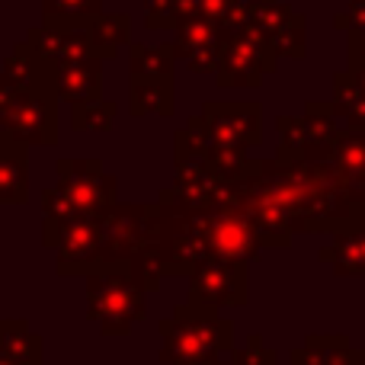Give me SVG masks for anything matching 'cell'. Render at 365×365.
<instances>
[{
  "label": "cell",
  "mask_w": 365,
  "mask_h": 365,
  "mask_svg": "<svg viewBox=\"0 0 365 365\" xmlns=\"http://www.w3.org/2000/svg\"><path fill=\"white\" fill-rule=\"evenodd\" d=\"M212 199L237 208L266 247H289L292 234H336L365 218V182L317 160H250L237 180H221Z\"/></svg>",
  "instance_id": "1"
},
{
  "label": "cell",
  "mask_w": 365,
  "mask_h": 365,
  "mask_svg": "<svg viewBox=\"0 0 365 365\" xmlns=\"http://www.w3.org/2000/svg\"><path fill=\"white\" fill-rule=\"evenodd\" d=\"M160 362L164 365H215L234 353V324L218 317L215 308L180 304L167 321H160Z\"/></svg>",
  "instance_id": "2"
},
{
  "label": "cell",
  "mask_w": 365,
  "mask_h": 365,
  "mask_svg": "<svg viewBox=\"0 0 365 365\" xmlns=\"http://www.w3.org/2000/svg\"><path fill=\"white\" fill-rule=\"evenodd\" d=\"M148 285L132 266H106L87 276V314L106 336H125L145 317Z\"/></svg>",
  "instance_id": "3"
},
{
  "label": "cell",
  "mask_w": 365,
  "mask_h": 365,
  "mask_svg": "<svg viewBox=\"0 0 365 365\" xmlns=\"http://www.w3.org/2000/svg\"><path fill=\"white\" fill-rule=\"evenodd\" d=\"M115 205V177L100 160H58V186L42 192L45 218H81Z\"/></svg>",
  "instance_id": "4"
},
{
  "label": "cell",
  "mask_w": 365,
  "mask_h": 365,
  "mask_svg": "<svg viewBox=\"0 0 365 365\" xmlns=\"http://www.w3.org/2000/svg\"><path fill=\"white\" fill-rule=\"evenodd\" d=\"M279 64V55L250 29V26H237V29L225 32L221 42V64L215 71V83L218 87H259L266 74H272Z\"/></svg>",
  "instance_id": "5"
},
{
  "label": "cell",
  "mask_w": 365,
  "mask_h": 365,
  "mask_svg": "<svg viewBox=\"0 0 365 365\" xmlns=\"http://www.w3.org/2000/svg\"><path fill=\"white\" fill-rule=\"evenodd\" d=\"M19 145H58V93L48 87H26L16 90L10 113H6L4 132Z\"/></svg>",
  "instance_id": "6"
},
{
  "label": "cell",
  "mask_w": 365,
  "mask_h": 365,
  "mask_svg": "<svg viewBox=\"0 0 365 365\" xmlns=\"http://www.w3.org/2000/svg\"><path fill=\"white\" fill-rule=\"evenodd\" d=\"M208 148L250 151L263 145V106L259 103H205L199 113Z\"/></svg>",
  "instance_id": "7"
},
{
  "label": "cell",
  "mask_w": 365,
  "mask_h": 365,
  "mask_svg": "<svg viewBox=\"0 0 365 365\" xmlns=\"http://www.w3.org/2000/svg\"><path fill=\"white\" fill-rule=\"evenodd\" d=\"M189 302L202 308H240L247 304L244 263H205L189 276Z\"/></svg>",
  "instance_id": "8"
},
{
  "label": "cell",
  "mask_w": 365,
  "mask_h": 365,
  "mask_svg": "<svg viewBox=\"0 0 365 365\" xmlns=\"http://www.w3.org/2000/svg\"><path fill=\"white\" fill-rule=\"evenodd\" d=\"M0 74H4L16 90H26V87H48V90H55L58 64L51 61V58H45L36 45L16 42L10 55L4 58V64H0Z\"/></svg>",
  "instance_id": "9"
},
{
  "label": "cell",
  "mask_w": 365,
  "mask_h": 365,
  "mask_svg": "<svg viewBox=\"0 0 365 365\" xmlns=\"http://www.w3.org/2000/svg\"><path fill=\"white\" fill-rule=\"evenodd\" d=\"M55 93L58 100L71 103V106L103 100V58H83V61L58 64Z\"/></svg>",
  "instance_id": "10"
},
{
  "label": "cell",
  "mask_w": 365,
  "mask_h": 365,
  "mask_svg": "<svg viewBox=\"0 0 365 365\" xmlns=\"http://www.w3.org/2000/svg\"><path fill=\"white\" fill-rule=\"evenodd\" d=\"M29 199V148L0 135V205Z\"/></svg>",
  "instance_id": "11"
},
{
  "label": "cell",
  "mask_w": 365,
  "mask_h": 365,
  "mask_svg": "<svg viewBox=\"0 0 365 365\" xmlns=\"http://www.w3.org/2000/svg\"><path fill=\"white\" fill-rule=\"evenodd\" d=\"M321 263L334 266L336 276H365V218L334 234L330 244L321 247Z\"/></svg>",
  "instance_id": "12"
},
{
  "label": "cell",
  "mask_w": 365,
  "mask_h": 365,
  "mask_svg": "<svg viewBox=\"0 0 365 365\" xmlns=\"http://www.w3.org/2000/svg\"><path fill=\"white\" fill-rule=\"evenodd\" d=\"M173 109H177V87H173V81H132V87H128V113L135 119L173 115Z\"/></svg>",
  "instance_id": "13"
},
{
  "label": "cell",
  "mask_w": 365,
  "mask_h": 365,
  "mask_svg": "<svg viewBox=\"0 0 365 365\" xmlns=\"http://www.w3.org/2000/svg\"><path fill=\"white\" fill-rule=\"evenodd\" d=\"M128 48H132V55H128L132 81H173V61H177L173 42H164V45L132 42Z\"/></svg>",
  "instance_id": "14"
},
{
  "label": "cell",
  "mask_w": 365,
  "mask_h": 365,
  "mask_svg": "<svg viewBox=\"0 0 365 365\" xmlns=\"http://www.w3.org/2000/svg\"><path fill=\"white\" fill-rule=\"evenodd\" d=\"M221 42H225V26L212 23L205 16H186L173 29V51H177V58H182V61H189L192 55L215 48Z\"/></svg>",
  "instance_id": "15"
},
{
  "label": "cell",
  "mask_w": 365,
  "mask_h": 365,
  "mask_svg": "<svg viewBox=\"0 0 365 365\" xmlns=\"http://www.w3.org/2000/svg\"><path fill=\"white\" fill-rule=\"evenodd\" d=\"M0 349L16 365H42V340L26 321H0Z\"/></svg>",
  "instance_id": "16"
},
{
  "label": "cell",
  "mask_w": 365,
  "mask_h": 365,
  "mask_svg": "<svg viewBox=\"0 0 365 365\" xmlns=\"http://www.w3.org/2000/svg\"><path fill=\"white\" fill-rule=\"evenodd\" d=\"M295 13H298L295 6L282 4V0H250V4H247V26L269 45L272 38L292 23Z\"/></svg>",
  "instance_id": "17"
},
{
  "label": "cell",
  "mask_w": 365,
  "mask_h": 365,
  "mask_svg": "<svg viewBox=\"0 0 365 365\" xmlns=\"http://www.w3.org/2000/svg\"><path fill=\"white\" fill-rule=\"evenodd\" d=\"M334 109L346 128H365V90L353 77V71H343L334 77Z\"/></svg>",
  "instance_id": "18"
},
{
  "label": "cell",
  "mask_w": 365,
  "mask_h": 365,
  "mask_svg": "<svg viewBox=\"0 0 365 365\" xmlns=\"http://www.w3.org/2000/svg\"><path fill=\"white\" fill-rule=\"evenodd\" d=\"M349 349V336L343 334H311L304 346L292 353V365H336Z\"/></svg>",
  "instance_id": "19"
},
{
  "label": "cell",
  "mask_w": 365,
  "mask_h": 365,
  "mask_svg": "<svg viewBox=\"0 0 365 365\" xmlns=\"http://www.w3.org/2000/svg\"><path fill=\"white\" fill-rule=\"evenodd\" d=\"M90 32H93L96 45L115 58L122 45H132V16L128 13H100L90 19Z\"/></svg>",
  "instance_id": "20"
},
{
  "label": "cell",
  "mask_w": 365,
  "mask_h": 365,
  "mask_svg": "<svg viewBox=\"0 0 365 365\" xmlns=\"http://www.w3.org/2000/svg\"><path fill=\"white\" fill-rule=\"evenodd\" d=\"M119 106L109 100H93V103H77L71 106V128L74 132H109L115 122Z\"/></svg>",
  "instance_id": "21"
},
{
  "label": "cell",
  "mask_w": 365,
  "mask_h": 365,
  "mask_svg": "<svg viewBox=\"0 0 365 365\" xmlns=\"http://www.w3.org/2000/svg\"><path fill=\"white\" fill-rule=\"evenodd\" d=\"M186 16H195L192 0H145L148 29H177Z\"/></svg>",
  "instance_id": "22"
},
{
  "label": "cell",
  "mask_w": 365,
  "mask_h": 365,
  "mask_svg": "<svg viewBox=\"0 0 365 365\" xmlns=\"http://www.w3.org/2000/svg\"><path fill=\"white\" fill-rule=\"evenodd\" d=\"M276 128H279L276 160H304V151H308V132H304L302 115H279Z\"/></svg>",
  "instance_id": "23"
},
{
  "label": "cell",
  "mask_w": 365,
  "mask_h": 365,
  "mask_svg": "<svg viewBox=\"0 0 365 365\" xmlns=\"http://www.w3.org/2000/svg\"><path fill=\"white\" fill-rule=\"evenodd\" d=\"M195 16H205L212 23H221L227 29H237L247 23V4L250 0H192Z\"/></svg>",
  "instance_id": "24"
},
{
  "label": "cell",
  "mask_w": 365,
  "mask_h": 365,
  "mask_svg": "<svg viewBox=\"0 0 365 365\" xmlns=\"http://www.w3.org/2000/svg\"><path fill=\"white\" fill-rule=\"evenodd\" d=\"M304 29H308L304 13H295V16H292V23L269 42V48L276 51L279 58H304V51H308V48H304Z\"/></svg>",
  "instance_id": "25"
},
{
  "label": "cell",
  "mask_w": 365,
  "mask_h": 365,
  "mask_svg": "<svg viewBox=\"0 0 365 365\" xmlns=\"http://www.w3.org/2000/svg\"><path fill=\"white\" fill-rule=\"evenodd\" d=\"M103 0H42V16H100Z\"/></svg>",
  "instance_id": "26"
},
{
  "label": "cell",
  "mask_w": 365,
  "mask_h": 365,
  "mask_svg": "<svg viewBox=\"0 0 365 365\" xmlns=\"http://www.w3.org/2000/svg\"><path fill=\"white\" fill-rule=\"evenodd\" d=\"M234 365H279V356L272 346H266L263 336L253 334L244 346H234Z\"/></svg>",
  "instance_id": "27"
},
{
  "label": "cell",
  "mask_w": 365,
  "mask_h": 365,
  "mask_svg": "<svg viewBox=\"0 0 365 365\" xmlns=\"http://www.w3.org/2000/svg\"><path fill=\"white\" fill-rule=\"evenodd\" d=\"M13 100H16V87L0 74V132H4V122H6V113H10Z\"/></svg>",
  "instance_id": "28"
},
{
  "label": "cell",
  "mask_w": 365,
  "mask_h": 365,
  "mask_svg": "<svg viewBox=\"0 0 365 365\" xmlns=\"http://www.w3.org/2000/svg\"><path fill=\"white\" fill-rule=\"evenodd\" d=\"M349 23H353V29H365V0H353L349 4ZM349 29V32H353Z\"/></svg>",
  "instance_id": "29"
},
{
  "label": "cell",
  "mask_w": 365,
  "mask_h": 365,
  "mask_svg": "<svg viewBox=\"0 0 365 365\" xmlns=\"http://www.w3.org/2000/svg\"><path fill=\"white\" fill-rule=\"evenodd\" d=\"M349 58H365V29L349 32Z\"/></svg>",
  "instance_id": "30"
},
{
  "label": "cell",
  "mask_w": 365,
  "mask_h": 365,
  "mask_svg": "<svg viewBox=\"0 0 365 365\" xmlns=\"http://www.w3.org/2000/svg\"><path fill=\"white\" fill-rule=\"evenodd\" d=\"M349 71H353V77L359 81V87L365 90V58H349Z\"/></svg>",
  "instance_id": "31"
},
{
  "label": "cell",
  "mask_w": 365,
  "mask_h": 365,
  "mask_svg": "<svg viewBox=\"0 0 365 365\" xmlns=\"http://www.w3.org/2000/svg\"><path fill=\"white\" fill-rule=\"evenodd\" d=\"M334 26H336V29H343V32L353 29V23H349V13H336V16H334Z\"/></svg>",
  "instance_id": "32"
},
{
  "label": "cell",
  "mask_w": 365,
  "mask_h": 365,
  "mask_svg": "<svg viewBox=\"0 0 365 365\" xmlns=\"http://www.w3.org/2000/svg\"><path fill=\"white\" fill-rule=\"evenodd\" d=\"M336 365H359V349H349V353L343 356V359L336 362Z\"/></svg>",
  "instance_id": "33"
},
{
  "label": "cell",
  "mask_w": 365,
  "mask_h": 365,
  "mask_svg": "<svg viewBox=\"0 0 365 365\" xmlns=\"http://www.w3.org/2000/svg\"><path fill=\"white\" fill-rule=\"evenodd\" d=\"M215 365H225V362H215ZM227 365H234V362H227Z\"/></svg>",
  "instance_id": "34"
}]
</instances>
